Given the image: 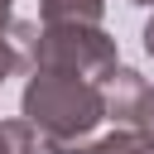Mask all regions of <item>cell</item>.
I'll use <instances>...</instances> for the list:
<instances>
[{
	"label": "cell",
	"instance_id": "cell-2",
	"mask_svg": "<svg viewBox=\"0 0 154 154\" xmlns=\"http://www.w3.org/2000/svg\"><path fill=\"white\" fill-rule=\"evenodd\" d=\"M116 63H120V48L101 24H43L29 53V67H58L91 82H101Z\"/></svg>",
	"mask_w": 154,
	"mask_h": 154
},
{
	"label": "cell",
	"instance_id": "cell-3",
	"mask_svg": "<svg viewBox=\"0 0 154 154\" xmlns=\"http://www.w3.org/2000/svg\"><path fill=\"white\" fill-rule=\"evenodd\" d=\"M140 91H144V77H140L135 67L116 63V67H111V72L101 77V96H106V116H111V120H130V111H135Z\"/></svg>",
	"mask_w": 154,
	"mask_h": 154
},
{
	"label": "cell",
	"instance_id": "cell-10",
	"mask_svg": "<svg viewBox=\"0 0 154 154\" xmlns=\"http://www.w3.org/2000/svg\"><path fill=\"white\" fill-rule=\"evenodd\" d=\"M10 10H14V0H0V29L10 24Z\"/></svg>",
	"mask_w": 154,
	"mask_h": 154
},
{
	"label": "cell",
	"instance_id": "cell-1",
	"mask_svg": "<svg viewBox=\"0 0 154 154\" xmlns=\"http://www.w3.org/2000/svg\"><path fill=\"white\" fill-rule=\"evenodd\" d=\"M19 116L34 125L38 140L77 144L106 120V96H101V82L91 77L58 72V67H29Z\"/></svg>",
	"mask_w": 154,
	"mask_h": 154
},
{
	"label": "cell",
	"instance_id": "cell-7",
	"mask_svg": "<svg viewBox=\"0 0 154 154\" xmlns=\"http://www.w3.org/2000/svg\"><path fill=\"white\" fill-rule=\"evenodd\" d=\"M0 154H38V135H34V125L24 116L0 120Z\"/></svg>",
	"mask_w": 154,
	"mask_h": 154
},
{
	"label": "cell",
	"instance_id": "cell-8",
	"mask_svg": "<svg viewBox=\"0 0 154 154\" xmlns=\"http://www.w3.org/2000/svg\"><path fill=\"white\" fill-rule=\"evenodd\" d=\"M130 125L144 135V140H154V87L144 82V91H140V101H135V111H130Z\"/></svg>",
	"mask_w": 154,
	"mask_h": 154
},
{
	"label": "cell",
	"instance_id": "cell-4",
	"mask_svg": "<svg viewBox=\"0 0 154 154\" xmlns=\"http://www.w3.org/2000/svg\"><path fill=\"white\" fill-rule=\"evenodd\" d=\"M34 38H38V24H29V19H10V24L0 29V87H5V77H14L19 67H29Z\"/></svg>",
	"mask_w": 154,
	"mask_h": 154
},
{
	"label": "cell",
	"instance_id": "cell-6",
	"mask_svg": "<svg viewBox=\"0 0 154 154\" xmlns=\"http://www.w3.org/2000/svg\"><path fill=\"white\" fill-rule=\"evenodd\" d=\"M87 154H154V140H144L140 130H116V135L87 144Z\"/></svg>",
	"mask_w": 154,
	"mask_h": 154
},
{
	"label": "cell",
	"instance_id": "cell-11",
	"mask_svg": "<svg viewBox=\"0 0 154 154\" xmlns=\"http://www.w3.org/2000/svg\"><path fill=\"white\" fill-rule=\"evenodd\" d=\"M130 5H154V0H130Z\"/></svg>",
	"mask_w": 154,
	"mask_h": 154
},
{
	"label": "cell",
	"instance_id": "cell-5",
	"mask_svg": "<svg viewBox=\"0 0 154 154\" xmlns=\"http://www.w3.org/2000/svg\"><path fill=\"white\" fill-rule=\"evenodd\" d=\"M38 14L43 24H101L106 0H43Z\"/></svg>",
	"mask_w": 154,
	"mask_h": 154
},
{
	"label": "cell",
	"instance_id": "cell-9",
	"mask_svg": "<svg viewBox=\"0 0 154 154\" xmlns=\"http://www.w3.org/2000/svg\"><path fill=\"white\" fill-rule=\"evenodd\" d=\"M144 53L154 58V14H149V24H144Z\"/></svg>",
	"mask_w": 154,
	"mask_h": 154
}]
</instances>
